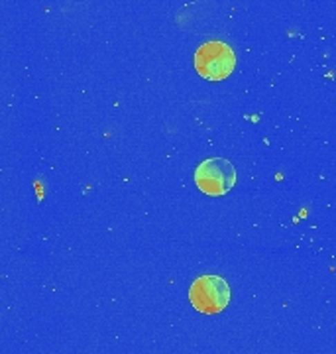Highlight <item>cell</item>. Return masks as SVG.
<instances>
[{
  "mask_svg": "<svg viewBox=\"0 0 336 354\" xmlns=\"http://www.w3.org/2000/svg\"><path fill=\"white\" fill-rule=\"evenodd\" d=\"M189 299L197 311L205 315H214L230 304V288L218 276H200L191 283Z\"/></svg>",
  "mask_w": 336,
  "mask_h": 354,
  "instance_id": "3",
  "label": "cell"
},
{
  "mask_svg": "<svg viewBox=\"0 0 336 354\" xmlns=\"http://www.w3.org/2000/svg\"><path fill=\"white\" fill-rule=\"evenodd\" d=\"M195 185L205 195L221 197L234 187L236 183V169L224 158H207L195 167Z\"/></svg>",
  "mask_w": 336,
  "mask_h": 354,
  "instance_id": "2",
  "label": "cell"
},
{
  "mask_svg": "<svg viewBox=\"0 0 336 354\" xmlns=\"http://www.w3.org/2000/svg\"><path fill=\"white\" fill-rule=\"evenodd\" d=\"M195 71L207 81H223L232 75L236 67V55L232 48L224 41H207L193 57Z\"/></svg>",
  "mask_w": 336,
  "mask_h": 354,
  "instance_id": "1",
  "label": "cell"
}]
</instances>
